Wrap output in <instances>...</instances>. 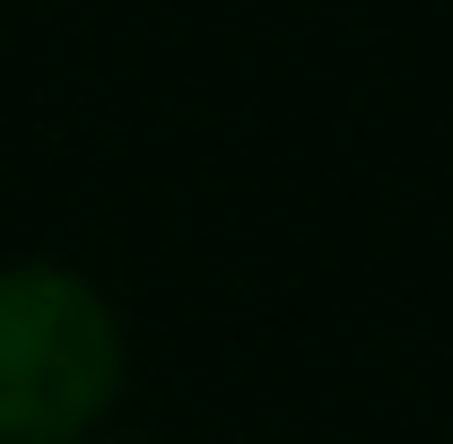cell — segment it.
Returning a JSON list of instances; mask_svg holds the SVG:
<instances>
[{
  "mask_svg": "<svg viewBox=\"0 0 453 444\" xmlns=\"http://www.w3.org/2000/svg\"><path fill=\"white\" fill-rule=\"evenodd\" d=\"M122 375H131V340L88 271L70 262L0 271V444L105 436Z\"/></svg>",
  "mask_w": 453,
  "mask_h": 444,
  "instance_id": "obj_1",
  "label": "cell"
},
{
  "mask_svg": "<svg viewBox=\"0 0 453 444\" xmlns=\"http://www.w3.org/2000/svg\"><path fill=\"white\" fill-rule=\"evenodd\" d=\"M79 444H113V436H79Z\"/></svg>",
  "mask_w": 453,
  "mask_h": 444,
  "instance_id": "obj_2",
  "label": "cell"
}]
</instances>
